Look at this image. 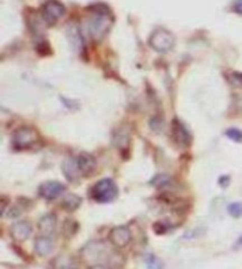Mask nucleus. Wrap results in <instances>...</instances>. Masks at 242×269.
<instances>
[{
	"mask_svg": "<svg viewBox=\"0 0 242 269\" xmlns=\"http://www.w3.org/2000/svg\"><path fill=\"white\" fill-rule=\"evenodd\" d=\"M89 21H87V32L91 39L95 42H100L108 35L113 24V16L111 11L103 4L89 7Z\"/></svg>",
	"mask_w": 242,
	"mask_h": 269,
	"instance_id": "1",
	"label": "nucleus"
},
{
	"mask_svg": "<svg viewBox=\"0 0 242 269\" xmlns=\"http://www.w3.org/2000/svg\"><path fill=\"white\" fill-rule=\"evenodd\" d=\"M118 195V188L115 181L103 178L95 184L91 189V197L98 203H109L115 200Z\"/></svg>",
	"mask_w": 242,
	"mask_h": 269,
	"instance_id": "2",
	"label": "nucleus"
},
{
	"mask_svg": "<svg viewBox=\"0 0 242 269\" xmlns=\"http://www.w3.org/2000/svg\"><path fill=\"white\" fill-rule=\"evenodd\" d=\"M175 42L176 40L173 33L163 27L156 28L149 38V45L159 53H167L173 50Z\"/></svg>",
	"mask_w": 242,
	"mask_h": 269,
	"instance_id": "3",
	"label": "nucleus"
},
{
	"mask_svg": "<svg viewBox=\"0 0 242 269\" xmlns=\"http://www.w3.org/2000/svg\"><path fill=\"white\" fill-rule=\"evenodd\" d=\"M38 139L39 136L35 129L21 127L12 135L11 143H12V146L16 150H26L37 144Z\"/></svg>",
	"mask_w": 242,
	"mask_h": 269,
	"instance_id": "4",
	"label": "nucleus"
},
{
	"mask_svg": "<svg viewBox=\"0 0 242 269\" xmlns=\"http://www.w3.org/2000/svg\"><path fill=\"white\" fill-rule=\"evenodd\" d=\"M67 9L59 0H46L40 7V16L46 24L53 25L65 16Z\"/></svg>",
	"mask_w": 242,
	"mask_h": 269,
	"instance_id": "5",
	"label": "nucleus"
},
{
	"mask_svg": "<svg viewBox=\"0 0 242 269\" xmlns=\"http://www.w3.org/2000/svg\"><path fill=\"white\" fill-rule=\"evenodd\" d=\"M171 137L174 142L181 148H187L192 143V136L181 121L174 119L171 123Z\"/></svg>",
	"mask_w": 242,
	"mask_h": 269,
	"instance_id": "6",
	"label": "nucleus"
},
{
	"mask_svg": "<svg viewBox=\"0 0 242 269\" xmlns=\"http://www.w3.org/2000/svg\"><path fill=\"white\" fill-rule=\"evenodd\" d=\"M64 191V184L57 182V181H50V182L43 183L38 189L39 195L45 200H54V198L59 197Z\"/></svg>",
	"mask_w": 242,
	"mask_h": 269,
	"instance_id": "7",
	"label": "nucleus"
},
{
	"mask_svg": "<svg viewBox=\"0 0 242 269\" xmlns=\"http://www.w3.org/2000/svg\"><path fill=\"white\" fill-rule=\"evenodd\" d=\"M110 241H111L113 246L118 247V248H124L131 241L130 230L123 226L115 227L110 233Z\"/></svg>",
	"mask_w": 242,
	"mask_h": 269,
	"instance_id": "8",
	"label": "nucleus"
},
{
	"mask_svg": "<svg viewBox=\"0 0 242 269\" xmlns=\"http://www.w3.org/2000/svg\"><path fill=\"white\" fill-rule=\"evenodd\" d=\"M31 233L32 227L26 221H19V222H16L11 227V236L16 240V241H26L31 236Z\"/></svg>",
	"mask_w": 242,
	"mask_h": 269,
	"instance_id": "9",
	"label": "nucleus"
},
{
	"mask_svg": "<svg viewBox=\"0 0 242 269\" xmlns=\"http://www.w3.org/2000/svg\"><path fill=\"white\" fill-rule=\"evenodd\" d=\"M76 162L82 176H90L96 169V160L90 154H80L76 158Z\"/></svg>",
	"mask_w": 242,
	"mask_h": 269,
	"instance_id": "10",
	"label": "nucleus"
},
{
	"mask_svg": "<svg viewBox=\"0 0 242 269\" xmlns=\"http://www.w3.org/2000/svg\"><path fill=\"white\" fill-rule=\"evenodd\" d=\"M83 253L90 260L100 261L101 257L108 253V247H106L105 243L102 242H91L84 248Z\"/></svg>",
	"mask_w": 242,
	"mask_h": 269,
	"instance_id": "11",
	"label": "nucleus"
},
{
	"mask_svg": "<svg viewBox=\"0 0 242 269\" xmlns=\"http://www.w3.org/2000/svg\"><path fill=\"white\" fill-rule=\"evenodd\" d=\"M57 216L53 215V214H47V215L43 216L39 221V230L43 235H46V236H51V235L54 234L57 227Z\"/></svg>",
	"mask_w": 242,
	"mask_h": 269,
	"instance_id": "12",
	"label": "nucleus"
},
{
	"mask_svg": "<svg viewBox=\"0 0 242 269\" xmlns=\"http://www.w3.org/2000/svg\"><path fill=\"white\" fill-rule=\"evenodd\" d=\"M36 253L40 256H47L53 252L54 249V242L51 236L42 235V236L36 240L35 243Z\"/></svg>",
	"mask_w": 242,
	"mask_h": 269,
	"instance_id": "13",
	"label": "nucleus"
},
{
	"mask_svg": "<svg viewBox=\"0 0 242 269\" xmlns=\"http://www.w3.org/2000/svg\"><path fill=\"white\" fill-rule=\"evenodd\" d=\"M63 171L70 181H76L80 176L78 165L75 160H68L63 165Z\"/></svg>",
	"mask_w": 242,
	"mask_h": 269,
	"instance_id": "14",
	"label": "nucleus"
},
{
	"mask_svg": "<svg viewBox=\"0 0 242 269\" xmlns=\"http://www.w3.org/2000/svg\"><path fill=\"white\" fill-rule=\"evenodd\" d=\"M80 203H82V198L77 196V195L69 194L63 200V208L68 210V212H73V210H76L79 207Z\"/></svg>",
	"mask_w": 242,
	"mask_h": 269,
	"instance_id": "15",
	"label": "nucleus"
},
{
	"mask_svg": "<svg viewBox=\"0 0 242 269\" xmlns=\"http://www.w3.org/2000/svg\"><path fill=\"white\" fill-rule=\"evenodd\" d=\"M227 210H228L230 216L240 217L242 216V203H240V202H233V203L228 205Z\"/></svg>",
	"mask_w": 242,
	"mask_h": 269,
	"instance_id": "16",
	"label": "nucleus"
},
{
	"mask_svg": "<svg viewBox=\"0 0 242 269\" xmlns=\"http://www.w3.org/2000/svg\"><path fill=\"white\" fill-rule=\"evenodd\" d=\"M226 135L234 142H242V131L239 129H228L226 131Z\"/></svg>",
	"mask_w": 242,
	"mask_h": 269,
	"instance_id": "17",
	"label": "nucleus"
},
{
	"mask_svg": "<svg viewBox=\"0 0 242 269\" xmlns=\"http://www.w3.org/2000/svg\"><path fill=\"white\" fill-rule=\"evenodd\" d=\"M145 262H146V264H148L149 269H161V268H162V267H161L160 260L157 259V257L154 256V255H152V254L146 255Z\"/></svg>",
	"mask_w": 242,
	"mask_h": 269,
	"instance_id": "18",
	"label": "nucleus"
},
{
	"mask_svg": "<svg viewBox=\"0 0 242 269\" xmlns=\"http://www.w3.org/2000/svg\"><path fill=\"white\" fill-rule=\"evenodd\" d=\"M229 80H230V83L233 84V85L242 86V73L233 72L232 75H230V77H229Z\"/></svg>",
	"mask_w": 242,
	"mask_h": 269,
	"instance_id": "19",
	"label": "nucleus"
},
{
	"mask_svg": "<svg viewBox=\"0 0 242 269\" xmlns=\"http://www.w3.org/2000/svg\"><path fill=\"white\" fill-rule=\"evenodd\" d=\"M233 9L236 13H239L242 16V0H235L233 4Z\"/></svg>",
	"mask_w": 242,
	"mask_h": 269,
	"instance_id": "20",
	"label": "nucleus"
},
{
	"mask_svg": "<svg viewBox=\"0 0 242 269\" xmlns=\"http://www.w3.org/2000/svg\"><path fill=\"white\" fill-rule=\"evenodd\" d=\"M235 248H240V247H242V235L241 236L236 240V242H235Z\"/></svg>",
	"mask_w": 242,
	"mask_h": 269,
	"instance_id": "21",
	"label": "nucleus"
},
{
	"mask_svg": "<svg viewBox=\"0 0 242 269\" xmlns=\"http://www.w3.org/2000/svg\"><path fill=\"white\" fill-rule=\"evenodd\" d=\"M91 269H106V268L103 267V266H96V267H94V268H91Z\"/></svg>",
	"mask_w": 242,
	"mask_h": 269,
	"instance_id": "22",
	"label": "nucleus"
},
{
	"mask_svg": "<svg viewBox=\"0 0 242 269\" xmlns=\"http://www.w3.org/2000/svg\"><path fill=\"white\" fill-rule=\"evenodd\" d=\"M237 103H239V105H240V108L242 109V97H240L239 101H237Z\"/></svg>",
	"mask_w": 242,
	"mask_h": 269,
	"instance_id": "23",
	"label": "nucleus"
}]
</instances>
